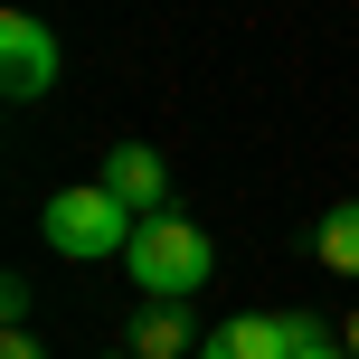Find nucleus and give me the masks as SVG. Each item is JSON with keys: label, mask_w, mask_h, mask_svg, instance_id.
Masks as SVG:
<instances>
[{"label": "nucleus", "mask_w": 359, "mask_h": 359, "mask_svg": "<svg viewBox=\"0 0 359 359\" xmlns=\"http://www.w3.org/2000/svg\"><path fill=\"white\" fill-rule=\"evenodd\" d=\"M198 359H293V322L284 312H236L198 341Z\"/></svg>", "instance_id": "nucleus-5"}, {"label": "nucleus", "mask_w": 359, "mask_h": 359, "mask_svg": "<svg viewBox=\"0 0 359 359\" xmlns=\"http://www.w3.org/2000/svg\"><path fill=\"white\" fill-rule=\"evenodd\" d=\"M0 359H48V350H38L29 331H0Z\"/></svg>", "instance_id": "nucleus-9"}, {"label": "nucleus", "mask_w": 359, "mask_h": 359, "mask_svg": "<svg viewBox=\"0 0 359 359\" xmlns=\"http://www.w3.org/2000/svg\"><path fill=\"white\" fill-rule=\"evenodd\" d=\"M95 180H104V189L123 198V208H142V217H151V208L170 198V170H161V151H151V142H114Z\"/></svg>", "instance_id": "nucleus-4"}, {"label": "nucleus", "mask_w": 359, "mask_h": 359, "mask_svg": "<svg viewBox=\"0 0 359 359\" xmlns=\"http://www.w3.org/2000/svg\"><path fill=\"white\" fill-rule=\"evenodd\" d=\"M0 322H10V331H29V284H19V274L0 284Z\"/></svg>", "instance_id": "nucleus-8"}, {"label": "nucleus", "mask_w": 359, "mask_h": 359, "mask_svg": "<svg viewBox=\"0 0 359 359\" xmlns=\"http://www.w3.org/2000/svg\"><path fill=\"white\" fill-rule=\"evenodd\" d=\"M48 86H57V29L38 10H0V95L38 104Z\"/></svg>", "instance_id": "nucleus-3"}, {"label": "nucleus", "mask_w": 359, "mask_h": 359, "mask_svg": "<svg viewBox=\"0 0 359 359\" xmlns=\"http://www.w3.org/2000/svg\"><path fill=\"white\" fill-rule=\"evenodd\" d=\"M123 265H133V284H142L151 303H189V293L217 274V246H208V227H198V217H180V208H151L142 227H133Z\"/></svg>", "instance_id": "nucleus-1"}, {"label": "nucleus", "mask_w": 359, "mask_h": 359, "mask_svg": "<svg viewBox=\"0 0 359 359\" xmlns=\"http://www.w3.org/2000/svg\"><path fill=\"white\" fill-rule=\"evenodd\" d=\"M312 246H322V265H331V274H350V284H359V198L322 208V236H312Z\"/></svg>", "instance_id": "nucleus-7"}, {"label": "nucleus", "mask_w": 359, "mask_h": 359, "mask_svg": "<svg viewBox=\"0 0 359 359\" xmlns=\"http://www.w3.org/2000/svg\"><path fill=\"white\" fill-rule=\"evenodd\" d=\"M123 359H133V350H123Z\"/></svg>", "instance_id": "nucleus-12"}, {"label": "nucleus", "mask_w": 359, "mask_h": 359, "mask_svg": "<svg viewBox=\"0 0 359 359\" xmlns=\"http://www.w3.org/2000/svg\"><path fill=\"white\" fill-rule=\"evenodd\" d=\"M341 350H350V359H359V312H350V331H341Z\"/></svg>", "instance_id": "nucleus-11"}, {"label": "nucleus", "mask_w": 359, "mask_h": 359, "mask_svg": "<svg viewBox=\"0 0 359 359\" xmlns=\"http://www.w3.org/2000/svg\"><path fill=\"white\" fill-rule=\"evenodd\" d=\"M293 359H350L341 341H303V350H293Z\"/></svg>", "instance_id": "nucleus-10"}, {"label": "nucleus", "mask_w": 359, "mask_h": 359, "mask_svg": "<svg viewBox=\"0 0 359 359\" xmlns=\"http://www.w3.org/2000/svg\"><path fill=\"white\" fill-rule=\"evenodd\" d=\"M133 359H198V331L180 303H142V322H133Z\"/></svg>", "instance_id": "nucleus-6"}, {"label": "nucleus", "mask_w": 359, "mask_h": 359, "mask_svg": "<svg viewBox=\"0 0 359 359\" xmlns=\"http://www.w3.org/2000/svg\"><path fill=\"white\" fill-rule=\"evenodd\" d=\"M133 227H142V217H133L123 198L104 189V180H86V189H57L48 208H38V236H48L67 265H104V255H123V246H133Z\"/></svg>", "instance_id": "nucleus-2"}]
</instances>
